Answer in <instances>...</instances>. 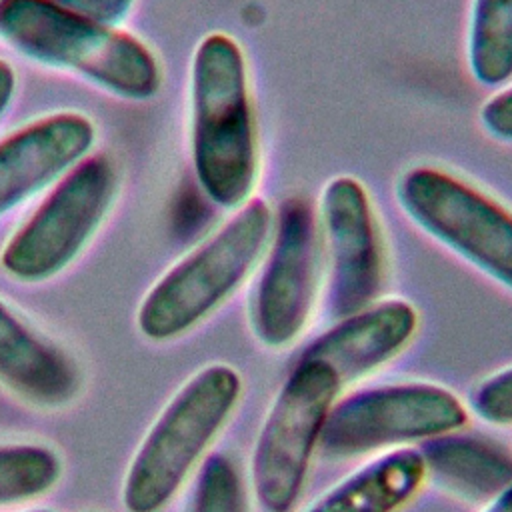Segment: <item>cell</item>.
Segmentation results:
<instances>
[{
  "instance_id": "obj_1",
  "label": "cell",
  "mask_w": 512,
  "mask_h": 512,
  "mask_svg": "<svg viewBox=\"0 0 512 512\" xmlns=\"http://www.w3.org/2000/svg\"><path fill=\"white\" fill-rule=\"evenodd\" d=\"M190 98L198 184L220 208H240L256 184L258 146L246 62L234 38L214 32L198 44Z\"/></svg>"
},
{
  "instance_id": "obj_2",
  "label": "cell",
  "mask_w": 512,
  "mask_h": 512,
  "mask_svg": "<svg viewBox=\"0 0 512 512\" xmlns=\"http://www.w3.org/2000/svg\"><path fill=\"white\" fill-rule=\"evenodd\" d=\"M244 382L230 364H208L190 376L158 414L138 446L122 486L128 512H162L226 426Z\"/></svg>"
},
{
  "instance_id": "obj_3",
  "label": "cell",
  "mask_w": 512,
  "mask_h": 512,
  "mask_svg": "<svg viewBox=\"0 0 512 512\" xmlns=\"http://www.w3.org/2000/svg\"><path fill=\"white\" fill-rule=\"evenodd\" d=\"M0 36L28 58L74 70L122 98L146 100L160 88V68L146 44L54 0H2Z\"/></svg>"
},
{
  "instance_id": "obj_4",
  "label": "cell",
  "mask_w": 512,
  "mask_h": 512,
  "mask_svg": "<svg viewBox=\"0 0 512 512\" xmlns=\"http://www.w3.org/2000/svg\"><path fill=\"white\" fill-rule=\"evenodd\" d=\"M272 222L274 214L262 198L242 204L150 288L136 314L142 336L152 342L176 340L220 308L258 264Z\"/></svg>"
},
{
  "instance_id": "obj_5",
  "label": "cell",
  "mask_w": 512,
  "mask_h": 512,
  "mask_svg": "<svg viewBox=\"0 0 512 512\" xmlns=\"http://www.w3.org/2000/svg\"><path fill=\"white\" fill-rule=\"evenodd\" d=\"M340 390V378L320 360L298 358L288 372L250 460V488L264 512H290L296 506Z\"/></svg>"
},
{
  "instance_id": "obj_6",
  "label": "cell",
  "mask_w": 512,
  "mask_h": 512,
  "mask_svg": "<svg viewBox=\"0 0 512 512\" xmlns=\"http://www.w3.org/2000/svg\"><path fill=\"white\" fill-rule=\"evenodd\" d=\"M468 420V406L442 384L424 380L380 384L336 398L318 450L332 460L358 458L458 432Z\"/></svg>"
},
{
  "instance_id": "obj_7",
  "label": "cell",
  "mask_w": 512,
  "mask_h": 512,
  "mask_svg": "<svg viewBox=\"0 0 512 512\" xmlns=\"http://www.w3.org/2000/svg\"><path fill=\"white\" fill-rule=\"evenodd\" d=\"M406 216L498 284L512 290V212L458 176L414 166L396 182Z\"/></svg>"
},
{
  "instance_id": "obj_8",
  "label": "cell",
  "mask_w": 512,
  "mask_h": 512,
  "mask_svg": "<svg viewBox=\"0 0 512 512\" xmlns=\"http://www.w3.org/2000/svg\"><path fill=\"white\" fill-rule=\"evenodd\" d=\"M114 194L116 172L106 156L76 162L2 248L4 272L20 282L56 276L96 232Z\"/></svg>"
},
{
  "instance_id": "obj_9",
  "label": "cell",
  "mask_w": 512,
  "mask_h": 512,
  "mask_svg": "<svg viewBox=\"0 0 512 512\" xmlns=\"http://www.w3.org/2000/svg\"><path fill=\"white\" fill-rule=\"evenodd\" d=\"M318 292V222L312 206L286 198L276 212L268 252L248 302L254 338L272 350L292 346L306 330Z\"/></svg>"
},
{
  "instance_id": "obj_10",
  "label": "cell",
  "mask_w": 512,
  "mask_h": 512,
  "mask_svg": "<svg viewBox=\"0 0 512 512\" xmlns=\"http://www.w3.org/2000/svg\"><path fill=\"white\" fill-rule=\"evenodd\" d=\"M326 244L324 310L334 322L380 300L386 260L366 188L352 176L332 178L320 198Z\"/></svg>"
},
{
  "instance_id": "obj_11",
  "label": "cell",
  "mask_w": 512,
  "mask_h": 512,
  "mask_svg": "<svg viewBox=\"0 0 512 512\" xmlns=\"http://www.w3.org/2000/svg\"><path fill=\"white\" fill-rule=\"evenodd\" d=\"M420 326L418 310L400 298L374 304L334 320L328 330L304 346L298 358L320 360L334 370L342 386L362 380L400 356Z\"/></svg>"
},
{
  "instance_id": "obj_12",
  "label": "cell",
  "mask_w": 512,
  "mask_h": 512,
  "mask_svg": "<svg viewBox=\"0 0 512 512\" xmlns=\"http://www.w3.org/2000/svg\"><path fill=\"white\" fill-rule=\"evenodd\" d=\"M94 134L84 114L58 112L6 136L0 142V216L80 162Z\"/></svg>"
},
{
  "instance_id": "obj_13",
  "label": "cell",
  "mask_w": 512,
  "mask_h": 512,
  "mask_svg": "<svg viewBox=\"0 0 512 512\" xmlns=\"http://www.w3.org/2000/svg\"><path fill=\"white\" fill-rule=\"evenodd\" d=\"M0 384L42 408H60L72 402L82 386L76 360L28 326L2 300Z\"/></svg>"
},
{
  "instance_id": "obj_14",
  "label": "cell",
  "mask_w": 512,
  "mask_h": 512,
  "mask_svg": "<svg viewBox=\"0 0 512 512\" xmlns=\"http://www.w3.org/2000/svg\"><path fill=\"white\" fill-rule=\"evenodd\" d=\"M420 454L426 480L466 502L488 504L512 484V454L492 440L458 430L426 440Z\"/></svg>"
},
{
  "instance_id": "obj_15",
  "label": "cell",
  "mask_w": 512,
  "mask_h": 512,
  "mask_svg": "<svg viewBox=\"0 0 512 512\" xmlns=\"http://www.w3.org/2000/svg\"><path fill=\"white\" fill-rule=\"evenodd\" d=\"M424 482L420 450L396 448L344 476L304 512H398L414 500Z\"/></svg>"
},
{
  "instance_id": "obj_16",
  "label": "cell",
  "mask_w": 512,
  "mask_h": 512,
  "mask_svg": "<svg viewBox=\"0 0 512 512\" xmlns=\"http://www.w3.org/2000/svg\"><path fill=\"white\" fill-rule=\"evenodd\" d=\"M468 66L482 86L512 78V0H472Z\"/></svg>"
},
{
  "instance_id": "obj_17",
  "label": "cell",
  "mask_w": 512,
  "mask_h": 512,
  "mask_svg": "<svg viewBox=\"0 0 512 512\" xmlns=\"http://www.w3.org/2000/svg\"><path fill=\"white\" fill-rule=\"evenodd\" d=\"M62 476L60 456L40 444L0 446V506L46 494Z\"/></svg>"
},
{
  "instance_id": "obj_18",
  "label": "cell",
  "mask_w": 512,
  "mask_h": 512,
  "mask_svg": "<svg viewBox=\"0 0 512 512\" xmlns=\"http://www.w3.org/2000/svg\"><path fill=\"white\" fill-rule=\"evenodd\" d=\"M188 512H250L246 480L232 456L216 452L202 462Z\"/></svg>"
},
{
  "instance_id": "obj_19",
  "label": "cell",
  "mask_w": 512,
  "mask_h": 512,
  "mask_svg": "<svg viewBox=\"0 0 512 512\" xmlns=\"http://www.w3.org/2000/svg\"><path fill=\"white\" fill-rule=\"evenodd\" d=\"M468 410L492 426H512V366H506L470 392Z\"/></svg>"
},
{
  "instance_id": "obj_20",
  "label": "cell",
  "mask_w": 512,
  "mask_h": 512,
  "mask_svg": "<svg viewBox=\"0 0 512 512\" xmlns=\"http://www.w3.org/2000/svg\"><path fill=\"white\" fill-rule=\"evenodd\" d=\"M480 122L490 136L502 142H512V86L484 102Z\"/></svg>"
},
{
  "instance_id": "obj_21",
  "label": "cell",
  "mask_w": 512,
  "mask_h": 512,
  "mask_svg": "<svg viewBox=\"0 0 512 512\" xmlns=\"http://www.w3.org/2000/svg\"><path fill=\"white\" fill-rule=\"evenodd\" d=\"M62 8L92 22L112 26L122 20L134 0H54Z\"/></svg>"
},
{
  "instance_id": "obj_22",
  "label": "cell",
  "mask_w": 512,
  "mask_h": 512,
  "mask_svg": "<svg viewBox=\"0 0 512 512\" xmlns=\"http://www.w3.org/2000/svg\"><path fill=\"white\" fill-rule=\"evenodd\" d=\"M16 88V74L6 60H0V118L6 112Z\"/></svg>"
},
{
  "instance_id": "obj_23",
  "label": "cell",
  "mask_w": 512,
  "mask_h": 512,
  "mask_svg": "<svg viewBox=\"0 0 512 512\" xmlns=\"http://www.w3.org/2000/svg\"><path fill=\"white\" fill-rule=\"evenodd\" d=\"M482 512H512V484L494 500H490Z\"/></svg>"
},
{
  "instance_id": "obj_24",
  "label": "cell",
  "mask_w": 512,
  "mask_h": 512,
  "mask_svg": "<svg viewBox=\"0 0 512 512\" xmlns=\"http://www.w3.org/2000/svg\"><path fill=\"white\" fill-rule=\"evenodd\" d=\"M34 512H48V510H34Z\"/></svg>"
},
{
  "instance_id": "obj_25",
  "label": "cell",
  "mask_w": 512,
  "mask_h": 512,
  "mask_svg": "<svg viewBox=\"0 0 512 512\" xmlns=\"http://www.w3.org/2000/svg\"><path fill=\"white\" fill-rule=\"evenodd\" d=\"M0 2H2V0H0Z\"/></svg>"
}]
</instances>
